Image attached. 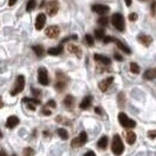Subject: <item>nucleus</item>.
Here are the masks:
<instances>
[{
    "label": "nucleus",
    "instance_id": "obj_1",
    "mask_svg": "<svg viewBox=\"0 0 156 156\" xmlns=\"http://www.w3.org/2000/svg\"><path fill=\"white\" fill-rule=\"evenodd\" d=\"M112 150L116 155H122L125 150V146L123 141L118 134L114 136L112 142Z\"/></svg>",
    "mask_w": 156,
    "mask_h": 156
},
{
    "label": "nucleus",
    "instance_id": "obj_2",
    "mask_svg": "<svg viewBox=\"0 0 156 156\" xmlns=\"http://www.w3.org/2000/svg\"><path fill=\"white\" fill-rule=\"evenodd\" d=\"M56 77H57V81L54 85L56 90L58 92H61L64 91L65 88L67 87V83H68V78L62 72H57L56 73Z\"/></svg>",
    "mask_w": 156,
    "mask_h": 156
},
{
    "label": "nucleus",
    "instance_id": "obj_3",
    "mask_svg": "<svg viewBox=\"0 0 156 156\" xmlns=\"http://www.w3.org/2000/svg\"><path fill=\"white\" fill-rule=\"evenodd\" d=\"M112 25L117 29L119 32H123L126 28V23H125V19L122 14L114 13L112 16Z\"/></svg>",
    "mask_w": 156,
    "mask_h": 156
},
{
    "label": "nucleus",
    "instance_id": "obj_4",
    "mask_svg": "<svg viewBox=\"0 0 156 156\" xmlns=\"http://www.w3.org/2000/svg\"><path fill=\"white\" fill-rule=\"evenodd\" d=\"M118 120L119 124L123 128H134L136 126V122L133 119H130L124 112H119L118 114Z\"/></svg>",
    "mask_w": 156,
    "mask_h": 156
},
{
    "label": "nucleus",
    "instance_id": "obj_5",
    "mask_svg": "<svg viewBox=\"0 0 156 156\" xmlns=\"http://www.w3.org/2000/svg\"><path fill=\"white\" fill-rule=\"evenodd\" d=\"M25 87V79L24 76L22 75H20L17 77L16 81L14 84V87L10 92L12 96H15L18 94H19L20 92H21L23 90Z\"/></svg>",
    "mask_w": 156,
    "mask_h": 156
},
{
    "label": "nucleus",
    "instance_id": "obj_6",
    "mask_svg": "<svg viewBox=\"0 0 156 156\" xmlns=\"http://www.w3.org/2000/svg\"><path fill=\"white\" fill-rule=\"evenodd\" d=\"M37 79L38 82L41 84L43 85V86H47L49 84V79H48V70L46 68H39L37 70Z\"/></svg>",
    "mask_w": 156,
    "mask_h": 156
},
{
    "label": "nucleus",
    "instance_id": "obj_7",
    "mask_svg": "<svg viewBox=\"0 0 156 156\" xmlns=\"http://www.w3.org/2000/svg\"><path fill=\"white\" fill-rule=\"evenodd\" d=\"M59 9V2L58 0H51L46 5V12L49 16L57 15Z\"/></svg>",
    "mask_w": 156,
    "mask_h": 156
},
{
    "label": "nucleus",
    "instance_id": "obj_8",
    "mask_svg": "<svg viewBox=\"0 0 156 156\" xmlns=\"http://www.w3.org/2000/svg\"><path fill=\"white\" fill-rule=\"evenodd\" d=\"M45 34L48 38L55 39L59 37V34H60V30H59V27L56 26V25H52V26L48 27L45 30Z\"/></svg>",
    "mask_w": 156,
    "mask_h": 156
},
{
    "label": "nucleus",
    "instance_id": "obj_9",
    "mask_svg": "<svg viewBox=\"0 0 156 156\" xmlns=\"http://www.w3.org/2000/svg\"><path fill=\"white\" fill-rule=\"evenodd\" d=\"M92 10L93 12H96L97 14H98V15L104 16L109 12L110 8L108 6V5H106L96 4V5H92Z\"/></svg>",
    "mask_w": 156,
    "mask_h": 156
},
{
    "label": "nucleus",
    "instance_id": "obj_10",
    "mask_svg": "<svg viewBox=\"0 0 156 156\" xmlns=\"http://www.w3.org/2000/svg\"><path fill=\"white\" fill-rule=\"evenodd\" d=\"M114 79V78L113 76H111V77H108L107 78V79H104V80L101 81L98 84V87L100 90H101L103 92H106L107 90H108V87L112 84Z\"/></svg>",
    "mask_w": 156,
    "mask_h": 156
},
{
    "label": "nucleus",
    "instance_id": "obj_11",
    "mask_svg": "<svg viewBox=\"0 0 156 156\" xmlns=\"http://www.w3.org/2000/svg\"><path fill=\"white\" fill-rule=\"evenodd\" d=\"M46 21V16L44 13L38 14L35 21V28L37 30H43Z\"/></svg>",
    "mask_w": 156,
    "mask_h": 156
},
{
    "label": "nucleus",
    "instance_id": "obj_12",
    "mask_svg": "<svg viewBox=\"0 0 156 156\" xmlns=\"http://www.w3.org/2000/svg\"><path fill=\"white\" fill-rule=\"evenodd\" d=\"M138 41H139V43L141 44H142L143 46L145 47H149L151 45V43L153 41L152 37L150 35H147V34H140V35L138 37Z\"/></svg>",
    "mask_w": 156,
    "mask_h": 156
},
{
    "label": "nucleus",
    "instance_id": "obj_13",
    "mask_svg": "<svg viewBox=\"0 0 156 156\" xmlns=\"http://www.w3.org/2000/svg\"><path fill=\"white\" fill-rule=\"evenodd\" d=\"M68 51L70 54H74L78 58H81L82 55V51L79 46H76L74 44H69L68 46Z\"/></svg>",
    "mask_w": 156,
    "mask_h": 156
},
{
    "label": "nucleus",
    "instance_id": "obj_14",
    "mask_svg": "<svg viewBox=\"0 0 156 156\" xmlns=\"http://www.w3.org/2000/svg\"><path fill=\"white\" fill-rule=\"evenodd\" d=\"M64 105L69 110L73 109L75 107V98L71 95H68L64 99Z\"/></svg>",
    "mask_w": 156,
    "mask_h": 156
},
{
    "label": "nucleus",
    "instance_id": "obj_15",
    "mask_svg": "<svg viewBox=\"0 0 156 156\" xmlns=\"http://www.w3.org/2000/svg\"><path fill=\"white\" fill-rule=\"evenodd\" d=\"M19 119L16 116H10L7 119L6 127L8 128H14L19 124Z\"/></svg>",
    "mask_w": 156,
    "mask_h": 156
},
{
    "label": "nucleus",
    "instance_id": "obj_16",
    "mask_svg": "<svg viewBox=\"0 0 156 156\" xmlns=\"http://www.w3.org/2000/svg\"><path fill=\"white\" fill-rule=\"evenodd\" d=\"M92 97L90 95L86 96L82 100L80 104H79V108H81L82 110H86L90 108L92 105Z\"/></svg>",
    "mask_w": 156,
    "mask_h": 156
},
{
    "label": "nucleus",
    "instance_id": "obj_17",
    "mask_svg": "<svg viewBox=\"0 0 156 156\" xmlns=\"http://www.w3.org/2000/svg\"><path fill=\"white\" fill-rule=\"evenodd\" d=\"M94 59H95V61L102 63V64L104 65H108L111 64V62H112V61H111L109 58L105 57V56H103L99 54H94Z\"/></svg>",
    "mask_w": 156,
    "mask_h": 156
},
{
    "label": "nucleus",
    "instance_id": "obj_18",
    "mask_svg": "<svg viewBox=\"0 0 156 156\" xmlns=\"http://www.w3.org/2000/svg\"><path fill=\"white\" fill-rule=\"evenodd\" d=\"M114 43H116V45H117V46L118 47L119 49L122 51L125 52L126 54H131L132 51H131V50H130V48H128L127 46H126V45H125L124 43L122 42V41H119V40L117 39V38L115 37Z\"/></svg>",
    "mask_w": 156,
    "mask_h": 156
},
{
    "label": "nucleus",
    "instance_id": "obj_19",
    "mask_svg": "<svg viewBox=\"0 0 156 156\" xmlns=\"http://www.w3.org/2000/svg\"><path fill=\"white\" fill-rule=\"evenodd\" d=\"M63 50H64V47H63L62 45L60 44L57 47L50 48L48 50V51H47V53L51 56H58L62 53Z\"/></svg>",
    "mask_w": 156,
    "mask_h": 156
},
{
    "label": "nucleus",
    "instance_id": "obj_20",
    "mask_svg": "<svg viewBox=\"0 0 156 156\" xmlns=\"http://www.w3.org/2000/svg\"><path fill=\"white\" fill-rule=\"evenodd\" d=\"M143 77H144L146 80H148V81H152V80H153V79H155L156 77L155 68H153L149 69V70H146L144 73Z\"/></svg>",
    "mask_w": 156,
    "mask_h": 156
},
{
    "label": "nucleus",
    "instance_id": "obj_21",
    "mask_svg": "<svg viewBox=\"0 0 156 156\" xmlns=\"http://www.w3.org/2000/svg\"><path fill=\"white\" fill-rule=\"evenodd\" d=\"M126 142L129 145H133L136 141V135L133 131L129 130L126 133Z\"/></svg>",
    "mask_w": 156,
    "mask_h": 156
},
{
    "label": "nucleus",
    "instance_id": "obj_22",
    "mask_svg": "<svg viewBox=\"0 0 156 156\" xmlns=\"http://www.w3.org/2000/svg\"><path fill=\"white\" fill-rule=\"evenodd\" d=\"M32 48L38 57H41L44 55V54H45L44 48H43L42 46H41V45H37V46H32Z\"/></svg>",
    "mask_w": 156,
    "mask_h": 156
},
{
    "label": "nucleus",
    "instance_id": "obj_23",
    "mask_svg": "<svg viewBox=\"0 0 156 156\" xmlns=\"http://www.w3.org/2000/svg\"><path fill=\"white\" fill-rule=\"evenodd\" d=\"M108 137L106 136H103L98 141V147L99 148L102 149V150H105L108 146Z\"/></svg>",
    "mask_w": 156,
    "mask_h": 156
},
{
    "label": "nucleus",
    "instance_id": "obj_24",
    "mask_svg": "<svg viewBox=\"0 0 156 156\" xmlns=\"http://www.w3.org/2000/svg\"><path fill=\"white\" fill-rule=\"evenodd\" d=\"M126 98L124 92H120V93H119L118 96H117V103H118V106L119 108H124L125 106H126Z\"/></svg>",
    "mask_w": 156,
    "mask_h": 156
},
{
    "label": "nucleus",
    "instance_id": "obj_25",
    "mask_svg": "<svg viewBox=\"0 0 156 156\" xmlns=\"http://www.w3.org/2000/svg\"><path fill=\"white\" fill-rule=\"evenodd\" d=\"M105 32H106V31H105L104 29L100 28L95 30L94 33H95V37L97 38L98 40H102L103 39V37H105Z\"/></svg>",
    "mask_w": 156,
    "mask_h": 156
},
{
    "label": "nucleus",
    "instance_id": "obj_26",
    "mask_svg": "<svg viewBox=\"0 0 156 156\" xmlns=\"http://www.w3.org/2000/svg\"><path fill=\"white\" fill-rule=\"evenodd\" d=\"M57 134L59 136V137L61 138L63 140H67L69 138V134L66 130L65 128H59L57 130Z\"/></svg>",
    "mask_w": 156,
    "mask_h": 156
},
{
    "label": "nucleus",
    "instance_id": "obj_27",
    "mask_svg": "<svg viewBox=\"0 0 156 156\" xmlns=\"http://www.w3.org/2000/svg\"><path fill=\"white\" fill-rule=\"evenodd\" d=\"M130 71L133 74H139L140 72V68L136 62H130Z\"/></svg>",
    "mask_w": 156,
    "mask_h": 156
},
{
    "label": "nucleus",
    "instance_id": "obj_28",
    "mask_svg": "<svg viewBox=\"0 0 156 156\" xmlns=\"http://www.w3.org/2000/svg\"><path fill=\"white\" fill-rule=\"evenodd\" d=\"M78 138H79L81 144L84 145L87 143V133H86V131H84V130H83V131H81L80 134H79Z\"/></svg>",
    "mask_w": 156,
    "mask_h": 156
},
{
    "label": "nucleus",
    "instance_id": "obj_29",
    "mask_svg": "<svg viewBox=\"0 0 156 156\" xmlns=\"http://www.w3.org/2000/svg\"><path fill=\"white\" fill-rule=\"evenodd\" d=\"M36 7V1L35 0H29L27 4L26 10L27 12H31Z\"/></svg>",
    "mask_w": 156,
    "mask_h": 156
},
{
    "label": "nucleus",
    "instance_id": "obj_30",
    "mask_svg": "<svg viewBox=\"0 0 156 156\" xmlns=\"http://www.w3.org/2000/svg\"><path fill=\"white\" fill-rule=\"evenodd\" d=\"M70 146H71L72 148H79V147H82L83 145L81 144L80 141H79V138L76 137L71 141V143H70Z\"/></svg>",
    "mask_w": 156,
    "mask_h": 156
},
{
    "label": "nucleus",
    "instance_id": "obj_31",
    "mask_svg": "<svg viewBox=\"0 0 156 156\" xmlns=\"http://www.w3.org/2000/svg\"><path fill=\"white\" fill-rule=\"evenodd\" d=\"M98 23L99 25L102 27H106L108 23V18L106 16H102V17L99 18L98 20Z\"/></svg>",
    "mask_w": 156,
    "mask_h": 156
},
{
    "label": "nucleus",
    "instance_id": "obj_32",
    "mask_svg": "<svg viewBox=\"0 0 156 156\" xmlns=\"http://www.w3.org/2000/svg\"><path fill=\"white\" fill-rule=\"evenodd\" d=\"M22 101L26 103H32V104H40L41 103V101L37 98H24Z\"/></svg>",
    "mask_w": 156,
    "mask_h": 156
},
{
    "label": "nucleus",
    "instance_id": "obj_33",
    "mask_svg": "<svg viewBox=\"0 0 156 156\" xmlns=\"http://www.w3.org/2000/svg\"><path fill=\"white\" fill-rule=\"evenodd\" d=\"M85 40H86V42L87 43V44L89 45V46H92L94 45L95 41H94V39H93V37H92V36L90 35V34H85Z\"/></svg>",
    "mask_w": 156,
    "mask_h": 156
},
{
    "label": "nucleus",
    "instance_id": "obj_34",
    "mask_svg": "<svg viewBox=\"0 0 156 156\" xmlns=\"http://www.w3.org/2000/svg\"><path fill=\"white\" fill-rule=\"evenodd\" d=\"M23 155L25 156H30V155H33L34 154L33 149H32L31 147H27L23 150Z\"/></svg>",
    "mask_w": 156,
    "mask_h": 156
},
{
    "label": "nucleus",
    "instance_id": "obj_35",
    "mask_svg": "<svg viewBox=\"0 0 156 156\" xmlns=\"http://www.w3.org/2000/svg\"><path fill=\"white\" fill-rule=\"evenodd\" d=\"M56 120H57L59 123H60V124L69 125V120H68V119H65V117H62L61 116H58L57 118H56Z\"/></svg>",
    "mask_w": 156,
    "mask_h": 156
},
{
    "label": "nucleus",
    "instance_id": "obj_36",
    "mask_svg": "<svg viewBox=\"0 0 156 156\" xmlns=\"http://www.w3.org/2000/svg\"><path fill=\"white\" fill-rule=\"evenodd\" d=\"M114 39H115V37H112V36H106V37H103V43H106V44L109 43H114Z\"/></svg>",
    "mask_w": 156,
    "mask_h": 156
},
{
    "label": "nucleus",
    "instance_id": "obj_37",
    "mask_svg": "<svg viewBox=\"0 0 156 156\" xmlns=\"http://www.w3.org/2000/svg\"><path fill=\"white\" fill-rule=\"evenodd\" d=\"M138 17H139V16H138L137 13H136V12H131L128 16V19L130 21H136L138 19Z\"/></svg>",
    "mask_w": 156,
    "mask_h": 156
},
{
    "label": "nucleus",
    "instance_id": "obj_38",
    "mask_svg": "<svg viewBox=\"0 0 156 156\" xmlns=\"http://www.w3.org/2000/svg\"><path fill=\"white\" fill-rule=\"evenodd\" d=\"M147 136L149 138H150L151 139H155L156 137V130H149L147 132Z\"/></svg>",
    "mask_w": 156,
    "mask_h": 156
},
{
    "label": "nucleus",
    "instance_id": "obj_39",
    "mask_svg": "<svg viewBox=\"0 0 156 156\" xmlns=\"http://www.w3.org/2000/svg\"><path fill=\"white\" fill-rule=\"evenodd\" d=\"M114 59H115L117 61L120 62V61H122L123 60L122 56L120 54L117 53V52H116V53L114 54Z\"/></svg>",
    "mask_w": 156,
    "mask_h": 156
},
{
    "label": "nucleus",
    "instance_id": "obj_40",
    "mask_svg": "<svg viewBox=\"0 0 156 156\" xmlns=\"http://www.w3.org/2000/svg\"><path fill=\"white\" fill-rule=\"evenodd\" d=\"M47 106H50L51 108H55L56 106H57V103H56V102L54 100H50V101H48V103H47Z\"/></svg>",
    "mask_w": 156,
    "mask_h": 156
},
{
    "label": "nucleus",
    "instance_id": "obj_41",
    "mask_svg": "<svg viewBox=\"0 0 156 156\" xmlns=\"http://www.w3.org/2000/svg\"><path fill=\"white\" fill-rule=\"evenodd\" d=\"M32 94H33V95L35 96V97H38V96H39L41 94V90H37V89L32 88Z\"/></svg>",
    "mask_w": 156,
    "mask_h": 156
},
{
    "label": "nucleus",
    "instance_id": "obj_42",
    "mask_svg": "<svg viewBox=\"0 0 156 156\" xmlns=\"http://www.w3.org/2000/svg\"><path fill=\"white\" fill-rule=\"evenodd\" d=\"M43 114H45V115H46V116H49V115H51V112L50 110L47 109V108H43Z\"/></svg>",
    "mask_w": 156,
    "mask_h": 156
},
{
    "label": "nucleus",
    "instance_id": "obj_43",
    "mask_svg": "<svg viewBox=\"0 0 156 156\" xmlns=\"http://www.w3.org/2000/svg\"><path fill=\"white\" fill-rule=\"evenodd\" d=\"M27 107H28L30 110L35 111V106H34V104H32V103H27Z\"/></svg>",
    "mask_w": 156,
    "mask_h": 156
},
{
    "label": "nucleus",
    "instance_id": "obj_44",
    "mask_svg": "<svg viewBox=\"0 0 156 156\" xmlns=\"http://www.w3.org/2000/svg\"><path fill=\"white\" fill-rule=\"evenodd\" d=\"M155 2H153V3H152V6H151L152 13V15H153V16H155Z\"/></svg>",
    "mask_w": 156,
    "mask_h": 156
},
{
    "label": "nucleus",
    "instance_id": "obj_45",
    "mask_svg": "<svg viewBox=\"0 0 156 156\" xmlns=\"http://www.w3.org/2000/svg\"><path fill=\"white\" fill-rule=\"evenodd\" d=\"M16 2H17V0H9V2H8V5L10 7H12V6H13L14 5L16 4Z\"/></svg>",
    "mask_w": 156,
    "mask_h": 156
},
{
    "label": "nucleus",
    "instance_id": "obj_46",
    "mask_svg": "<svg viewBox=\"0 0 156 156\" xmlns=\"http://www.w3.org/2000/svg\"><path fill=\"white\" fill-rule=\"evenodd\" d=\"M95 112L96 114H100V115H101V114H102V111H101V109L99 108V107H95Z\"/></svg>",
    "mask_w": 156,
    "mask_h": 156
},
{
    "label": "nucleus",
    "instance_id": "obj_47",
    "mask_svg": "<svg viewBox=\"0 0 156 156\" xmlns=\"http://www.w3.org/2000/svg\"><path fill=\"white\" fill-rule=\"evenodd\" d=\"M125 2L127 7H130L132 5V0H125Z\"/></svg>",
    "mask_w": 156,
    "mask_h": 156
},
{
    "label": "nucleus",
    "instance_id": "obj_48",
    "mask_svg": "<svg viewBox=\"0 0 156 156\" xmlns=\"http://www.w3.org/2000/svg\"><path fill=\"white\" fill-rule=\"evenodd\" d=\"M84 155L85 156H86V155H94V156H95V153L93 151H89L87 152H86V153L84 154Z\"/></svg>",
    "mask_w": 156,
    "mask_h": 156
},
{
    "label": "nucleus",
    "instance_id": "obj_49",
    "mask_svg": "<svg viewBox=\"0 0 156 156\" xmlns=\"http://www.w3.org/2000/svg\"><path fill=\"white\" fill-rule=\"evenodd\" d=\"M3 106H4V103H3L2 101V97L0 96V108H2Z\"/></svg>",
    "mask_w": 156,
    "mask_h": 156
},
{
    "label": "nucleus",
    "instance_id": "obj_50",
    "mask_svg": "<svg viewBox=\"0 0 156 156\" xmlns=\"http://www.w3.org/2000/svg\"><path fill=\"white\" fill-rule=\"evenodd\" d=\"M0 155H7V153L6 152H5L4 151H2V150H0Z\"/></svg>",
    "mask_w": 156,
    "mask_h": 156
},
{
    "label": "nucleus",
    "instance_id": "obj_51",
    "mask_svg": "<svg viewBox=\"0 0 156 156\" xmlns=\"http://www.w3.org/2000/svg\"><path fill=\"white\" fill-rule=\"evenodd\" d=\"M3 137V135H2V133L1 132V130H0V139H2V138Z\"/></svg>",
    "mask_w": 156,
    "mask_h": 156
}]
</instances>
